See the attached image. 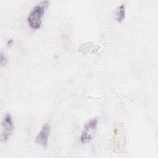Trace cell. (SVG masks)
Masks as SVG:
<instances>
[{
    "label": "cell",
    "instance_id": "obj_1",
    "mask_svg": "<svg viewBox=\"0 0 158 158\" xmlns=\"http://www.w3.org/2000/svg\"><path fill=\"white\" fill-rule=\"evenodd\" d=\"M49 4L48 1H42L35 6L30 12L27 17V22L29 26L32 29L38 30L40 28L42 23V17Z\"/></svg>",
    "mask_w": 158,
    "mask_h": 158
},
{
    "label": "cell",
    "instance_id": "obj_2",
    "mask_svg": "<svg viewBox=\"0 0 158 158\" xmlns=\"http://www.w3.org/2000/svg\"><path fill=\"white\" fill-rule=\"evenodd\" d=\"M14 129L13 125L12 117L9 113L6 114L2 122V132H1V141H6L12 135Z\"/></svg>",
    "mask_w": 158,
    "mask_h": 158
},
{
    "label": "cell",
    "instance_id": "obj_3",
    "mask_svg": "<svg viewBox=\"0 0 158 158\" xmlns=\"http://www.w3.org/2000/svg\"><path fill=\"white\" fill-rule=\"evenodd\" d=\"M50 132H51V127L48 123H46L42 127L40 131L36 136V140H35L36 143L46 148L48 145V138H49Z\"/></svg>",
    "mask_w": 158,
    "mask_h": 158
},
{
    "label": "cell",
    "instance_id": "obj_4",
    "mask_svg": "<svg viewBox=\"0 0 158 158\" xmlns=\"http://www.w3.org/2000/svg\"><path fill=\"white\" fill-rule=\"evenodd\" d=\"M98 125V120L97 118H93L90 120L86 123H85L84 126V130L83 131L81 135L80 136V141L83 143H85L88 142L91 139V136L89 135L88 132L90 130H94Z\"/></svg>",
    "mask_w": 158,
    "mask_h": 158
},
{
    "label": "cell",
    "instance_id": "obj_5",
    "mask_svg": "<svg viewBox=\"0 0 158 158\" xmlns=\"http://www.w3.org/2000/svg\"><path fill=\"white\" fill-rule=\"evenodd\" d=\"M125 6L124 4H122L116 9L115 20L118 22H121L125 19Z\"/></svg>",
    "mask_w": 158,
    "mask_h": 158
},
{
    "label": "cell",
    "instance_id": "obj_6",
    "mask_svg": "<svg viewBox=\"0 0 158 158\" xmlns=\"http://www.w3.org/2000/svg\"><path fill=\"white\" fill-rule=\"evenodd\" d=\"M7 58L5 57L4 54L1 52V65L2 67L6 66V65L7 64Z\"/></svg>",
    "mask_w": 158,
    "mask_h": 158
}]
</instances>
